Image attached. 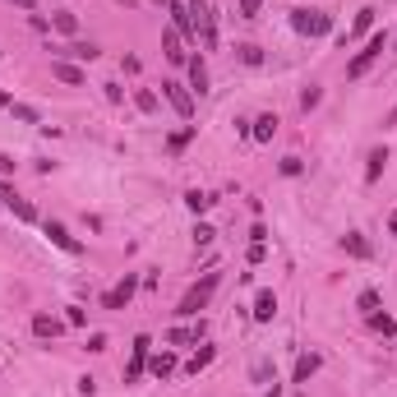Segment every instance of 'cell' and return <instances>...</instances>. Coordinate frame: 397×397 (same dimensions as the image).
Returning a JSON list of instances; mask_svg holds the SVG:
<instances>
[{
	"mask_svg": "<svg viewBox=\"0 0 397 397\" xmlns=\"http://www.w3.org/2000/svg\"><path fill=\"white\" fill-rule=\"evenodd\" d=\"M162 56H167L171 65H185V61H190V51H185V42H180V33H176V28H171V33L162 37Z\"/></svg>",
	"mask_w": 397,
	"mask_h": 397,
	"instance_id": "cell-8",
	"label": "cell"
},
{
	"mask_svg": "<svg viewBox=\"0 0 397 397\" xmlns=\"http://www.w3.org/2000/svg\"><path fill=\"white\" fill-rule=\"evenodd\" d=\"M370 328H374V333H383V337H393V333H397V324H393L388 314H379V309L370 314Z\"/></svg>",
	"mask_w": 397,
	"mask_h": 397,
	"instance_id": "cell-23",
	"label": "cell"
},
{
	"mask_svg": "<svg viewBox=\"0 0 397 397\" xmlns=\"http://www.w3.org/2000/svg\"><path fill=\"white\" fill-rule=\"evenodd\" d=\"M185 203H190L195 212H208V208H212V195H199V190H190V195H185Z\"/></svg>",
	"mask_w": 397,
	"mask_h": 397,
	"instance_id": "cell-28",
	"label": "cell"
},
{
	"mask_svg": "<svg viewBox=\"0 0 397 397\" xmlns=\"http://www.w3.org/2000/svg\"><path fill=\"white\" fill-rule=\"evenodd\" d=\"M264 254H268L264 240H254V245H249V264H264Z\"/></svg>",
	"mask_w": 397,
	"mask_h": 397,
	"instance_id": "cell-34",
	"label": "cell"
},
{
	"mask_svg": "<svg viewBox=\"0 0 397 397\" xmlns=\"http://www.w3.org/2000/svg\"><path fill=\"white\" fill-rule=\"evenodd\" d=\"M65 56H74V61H98V46L93 42H74V46H65Z\"/></svg>",
	"mask_w": 397,
	"mask_h": 397,
	"instance_id": "cell-21",
	"label": "cell"
},
{
	"mask_svg": "<svg viewBox=\"0 0 397 397\" xmlns=\"http://www.w3.org/2000/svg\"><path fill=\"white\" fill-rule=\"evenodd\" d=\"M356 305H361L365 314H374V309H379V292H361V300H356Z\"/></svg>",
	"mask_w": 397,
	"mask_h": 397,
	"instance_id": "cell-30",
	"label": "cell"
},
{
	"mask_svg": "<svg viewBox=\"0 0 397 397\" xmlns=\"http://www.w3.org/2000/svg\"><path fill=\"white\" fill-rule=\"evenodd\" d=\"M199 337H203V324H199V328H171L167 342H171V346H185V342H199Z\"/></svg>",
	"mask_w": 397,
	"mask_h": 397,
	"instance_id": "cell-20",
	"label": "cell"
},
{
	"mask_svg": "<svg viewBox=\"0 0 397 397\" xmlns=\"http://www.w3.org/2000/svg\"><path fill=\"white\" fill-rule=\"evenodd\" d=\"M346 249H351L356 259H370V245H365V236H361V231H351V236H346Z\"/></svg>",
	"mask_w": 397,
	"mask_h": 397,
	"instance_id": "cell-26",
	"label": "cell"
},
{
	"mask_svg": "<svg viewBox=\"0 0 397 397\" xmlns=\"http://www.w3.org/2000/svg\"><path fill=\"white\" fill-rule=\"evenodd\" d=\"M190 24H195V33L203 37V46H217V24H212V9L203 5V0H190Z\"/></svg>",
	"mask_w": 397,
	"mask_h": 397,
	"instance_id": "cell-4",
	"label": "cell"
},
{
	"mask_svg": "<svg viewBox=\"0 0 397 397\" xmlns=\"http://www.w3.org/2000/svg\"><path fill=\"white\" fill-rule=\"evenodd\" d=\"M388 231H393V236H397V212H393V217H388Z\"/></svg>",
	"mask_w": 397,
	"mask_h": 397,
	"instance_id": "cell-39",
	"label": "cell"
},
{
	"mask_svg": "<svg viewBox=\"0 0 397 397\" xmlns=\"http://www.w3.org/2000/svg\"><path fill=\"white\" fill-rule=\"evenodd\" d=\"M14 115H19V120H28V125H33V120H37V111H33V106H24V102H19V106H14Z\"/></svg>",
	"mask_w": 397,
	"mask_h": 397,
	"instance_id": "cell-36",
	"label": "cell"
},
{
	"mask_svg": "<svg viewBox=\"0 0 397 397\" xmlns=\"http://www.w3.org/2000/svg\"><path fill=\"white\" fill-rule=\"evenodd\" d=\"M134 106H139V111H158V93H153V88H139V93H134Z\"/></svg>",
	"mask_w": 397,
	"mask_h": 397,
	"instance_id": "cell-22",
	"label": "cell"
},
{
	"mask_svg": "<svg viewBox=\"0 0 397 397\" xmlns=\"http://www.w3.org/2000/svg\"><path fill=\"white\" fill-rule=\"evenodd\" d=\"M9 5H19V9H37V0H9Z\"/></svg>",
	"mask_w": 397,
	"mask_h": 397,
	"instance_id": "cell-38",
	"label": "cell"
},
{
	"mask_svg": "<svg viewBox=\"0 0 397 397\" xmlns=\"http://www.w3.org/2000/svg\"><path fill=\"white\" fill-rule=\"evenodd\" d=\"M51 74L61 83H70V88H79V83H83V70H79V65H70V61H51Z\"/></svg>",
	"mask_w": 397,
	"mask_h": 397,
	"instance_id": "cell-10",
	"label": "cell"
},
{
	"mask_svg": "<svg viewBox=\"0 0 397 397\" xmlns=\"http://www.w3.org/2000/svg\"><path fill=\"white\" fill-rule=\"evenodd\" d=\"M65 324H70V328H83V324H88V314H83L79 305H70V314H65Z\"/></svg>",
	"mask_w": 397,
	"mask_h": 397,
	"instance_id": "cell-31",
	"label": "cell"
},
{
	"mask_svg": "<svg viewBox=\"0 0 397 397\" xmlns=\"http://www.w3.org/2000/svg\"><path fill=\"white\" fill-rule=\"evenodd\" d=\"M162 98L171 102V111H176L180 120H190V115H195V93H190L185 83H171V79H167V83H162Z\"/></svg>",
	"mask_w": 397,
	"mask_h": 397,
	"instance_id": "cell-5",
	"label": "cell"
},
{
	"mask_svg": "<svg viewBox=\"0 0 397 397\" xmlns=\"http://www.w3.org/2000/svg\"><path fill=\"white\" fill-rule=\"evenodd\" d=\"M240 61H245V65H259V61H264V51H259V46H240Z\"/></svg>",
	"mask_w": 397,
	"mask_h": 397,
	"instance_id": "cell-32",
	"label": "cell"
},
{
	"mask_svg": "<svg viewBox=\"0 0 397 397\" xmlns=\"http://www.w3.org/2000/svg\"><path fill=\"white\" fill-rule=\"evenodd\" d=\"M282 176H300V158H282Z\"/></svg>",
	"mask_w": 397,
	"mask_h": 397,
	"instance_id": "cell-35",
	"label": "cell"
},
{
	"mask_svg": "<svg viewBox=\"0 0 397 397\" xmlns=\"http://www.w3.org/2000/svg\"><path fill=\"white\" fill-rule=\"evenodd\" d=\"M0 106H9V98H5V93H0Z\"/></svg>",
	"mask_w": 397,
	"mask_h": 397,
	"instance_id": "cell-41",
	"label": "cell"
},
{
	"mask_svg": "<svg viewBox=\"0 0 397 397\" xmlns=\"http://www.w3.org/2000/svg\"><path fill=\"white\" fill-rule=\"evenodd\" d=\"M61 328H65V324H61L56 314H37V319H33V333H37V337H56Z\"/></svg>",
	"mask_w": 397,
	"mask_h": 397,
	"instance_id": "cell-18",
	"label": "cell"
},
{
	"mask_svg": "<svg viewBox=\"0 0 397 397\" xmlns=\"http://www.w3.org/2000/svg\"><path fill=\"white\" fill-rule=\"evenodd\" d=\"M292 28L300 37H328L333 33V19L324 9H292Z\"/></svg>",
	"mask_w": 397,
	"mask_h": 397,
	"instance_id": "cell-3",
	"label": "cell"
},
{
	"mask_svg": "<svg viewBox=\"0 0 397 397\" xmlns=\"http://www.w3.org/2000/svg\"><path fill=\"white\" fill-rule=\"evenodd\" d=\"M148 370L158 374V379H167V374L176 370V356H171V351H158V356H148Z\"/></svg>",
	"mask_w": 397,
	"mask_h": 397,
	"instance_id": "cell-16",
	"label": "cell"
},
{
	"mask_svg": "<svg viewBox=\"0 0 397 397\" xmlns=\"http://www.w3.org/2000/svg\"><path fill=\"white\" fill-rule=\"evenodd\" d=\"M370 28H374V9H361V14H356V24H351V33H356V37H365Z\"/></svg>",
	"mask_w": 397,
	"mask_h": 397,
	"instance_id": "cell-27",
	"label": "cell"
},
{
	"mask_svg": "<svg viewBox=\"0 0 397 397\" xmlns=\"http://www.w3.org/2000/svg\"><path fill=\"white\" fill-rule=\"evenodd\" d=\"M388 125H397V106H393V115H388Z\"/></svg>",
	"mask_w": 397,
	"mask_h": 397,
	"instance_id": "cell-40",
	"label": "cell"
},
{
	"mask_svg": "<svg viewBox=\"0 0 397 397\" xmlns=\"http://www.w3.org/2000/svg\"><path fill=\"white\" fill-rule=\"evenodd\" d=\"M148 346H153V342H148L143 333L134 337V351H130V370H125V383H139V379H143V370H148Z\"/></svg>",
	"mask_w": 397,
	"mask_h": 397,
	"instance_id": "cell-6",
	"label": "cell"
},
{
	"mask_svg": "<svg viewBox=\"0 0 397 397\" xmlns=\"http://www.w3.org/2000/svg\"><path fill=\"white\" fill-rule=\"evenodd\" d=\"M300 106H305V111H309V106H319V88H305V98H300Z\"/></svg>",
	"mask_w": 397,
	"mask_h": 397,
	"instance_id": "cell-37",
	"label": "cell"
},
{
	"mask_svg": "<svg viewBox=\"0 0 397 397\" xmlns=\"http://www.w3.org/2000/svg\"><path fill=\"white\" fill-rule=\"evenodd\" d=\"M388 51V33H370V42H365V51L351 56V65H346V79H365V70H370L379 56Z\"/></svg>",
	"mask_w": 397,
	"mask_h": 397,
	"instance_id": "cell-2",
	"label": "cell"
},
{
	"mask_svg": "<svg viewBox=\"0 0 397 397\" xmlns=\"http://www.w3.org/2000/svg\"><path fill=\"white\" fill-rule=\"evenodd\" d=\"M51 24H56V28H61V33H70V37H74V33H79V19H74V14H70V9H61V14H56V19H51Z\"/></svg>",
	"mask_w": 397,
	"mask_h": 397,
	"instance_id": "cell-24",
	"label": "cell"
},
{
	"mask_svg": "<svg viewBox=\"0 0 397 397\" xmlns=\"http://www.w3.org/2000/svg\"><path fill=\"white\" fill-rule=\"evenodd\" d=\"M171 24H176V33L185 37V33H195V24H190V5H180V0H171Z\"/></svg>",
	"mask_w": 397,
	"mask_h": 397,
	"instance_id": "cell-15",
	"label": "cell"
},
{
	"mask_svg": "<svg viewBox=\"0 0 397 397\" xmlns=\"http://www.w3.org/2000/svg\"><path fill=\"white\" fill-rule=\"evenodd\" d=\"M217 282H222V273H203V277H199V282H195V287H190V292H185V296H180V309H176V314H185V319H195V314H199V309H203V305H208V300H212V292H217Z\"/></svg>",
	"mask_w": 397,
	"mask_h": 397,
	"instance_id": "cell-1",
	"label": "cell"
},
{
	"mask_svg": "<svg viewBox=\"0 0 397 397\" xmlns=\"http://www.w3.org/2000/svg\"><path fill=\"white\" fill-rule=\"evenodd\" d=\"M46 236H51V245H61V249H65V254H79V249H83V245H79V240H74V236H70V231H65V227H61V222H46Z\"/></svg>",
	"mask_w": 397,
	"mask_h": 397,
	"instance_id": "cell-9",
	"label": "cell"
},
{
	"mask_svg": "<svg viewBox=\"0 0 397 397\" xmlns=\"http://www.w3.org/2000/svg\"><path fill=\"white\" fill-rule=\"evenodd\" d=\"M383 167H388V148H374V153H370V167H365V180L374 185V180L383 176Z\"/></svg>",
	"mask_w": 397,
	"mask_h": 397,
	"instance_id": "cell-17",
	"label": "cell"
},
{
	"mask_svg": "<svg viewBox=\"0 0 397 397\" xmlns=\"http://www.w3.org/2000/svg\"><path fill=\"white\" fill-rule=\"evenodd\" d=\"M273 134H277V115H259V120L249 125V139H254V143H268Z\"/></svg>",
	"mask_w": 397,
	"mask_h": 397,
	"instance_id": "cell-14",
	"label": "cell"
},
{
	"mask_svg": "<svg viewBox=\"0 0 397 397\" xmlns=\"http://www.w3.org/2000/svg\"><path fill=\"white\" fill-rule=\"evenodd\" d=\"M273 314H277V296L273 292H259L254 296V319H259V324H273Z\"/></svg>",
	"mask_w": 397,
	"mask_h": 397,
	"instance_id": "cell-12",
	"label": "cell"
},
{
	"mask_svg": "<svg viewBox=\"0 0 397 397\" xmlns=\"http://www.w3.org/2000/svg\"><path fill=\"white\" fill-rule=\"evenodd\" d=\"M212 356H217V346H199V351L185 361V374H199L203 365H212Z\"/></svg>",
	"mask_w": 397,
	"mask_h": 397,
	"instance_id": "cell-19",
	"label": "cell"
},
{
	"mask_svg": "<svg viewBox=\"0 0 397 397\" xmlns=\"http://www.w3.org/2000/svg\"><path fill=\"white\" fill-rule=\"evenodd\" d=\"M259 9H264V0H240V14H245V19H254Z\"/></svg>",
	"mask_w": 397,
	"mask_h": 397,
	"instance_id": "cell-33",
	"label": "cell"
},
{
	"mask_svg": "<svg viewBox=\"0 0 397 397\" xmlns=\"http://www.w3.org/2000/svg\"><path fill=\"white\" fill-rule=\"evenodd\" d=\"M190 88L195 93H208V65H203V56H190Z\"/></svg>",
	"mask_w": 397,
	"mask_h": 397,
	"instance_id": "cell-11",
	"label": "cell"
},
{
	"mask_svg": "<svg viewBox=\"0 0 397 397\" xmlns=\"http://www.w3.org/2000/svg\"><path fill=\"white\" fill-rule=\"evenodd\" d=\"M134 292H139V282H134V277H125V282H115L111 292L102 296V305H106V309H125V305H130V296H134Z\"/></svg>",
	"mask_w": 397,
	"mask_h": 397,
	"instance_id": "cell-7",
	"label": "cell"
},
{
	"mask_svg": "<svg viewBox=\"0 0 397 397\" xmlns=\"http://www.w3.org/2000/svg\"><path fill=\"white\" fill-rule=\"evenodd\" d=\"M190 139H195V125H185V130H176V134H171V139H167V148H171V153H180V148H185Z\"/></svg>",
	"mask_w": 397,
	"mask_h": 397,
	"instance_id": "cell-25",
	"label": "cell"
},
{
	"mask_svg": "<svg viewBox=\"0 0 397 397\" xmlns=\"http://www.w3.org/2000/svg\"><path fill=\"white\" fill-rule=\"evenodd\" d=\"M319 365H324V361H319L314 351H305V356H300V361H296V374H292V379H296V383H309V379H314V374H319Z\"/></svg>",
	"mask_w": 397,
	"mask_h": 397,
	"instance_id": "cell-13",
	"label": "cell"
},
{
	"mask_svg": "<svg viewBox=\"0 0 397 397\" xmlns=\"http://www.w3.org/2000/svg\"><path fill=\"white\" fill-rule=\"evenodd\" d=\"M212 236H217V231H212L208 222H199V227H195V245H199V249H208V245H212Z\"/></svg>",
	"mask_w": 397,
	"mask_h": 397,
	"instance_id": "cell-29",
	"label": "cell"
}]
</instances>
